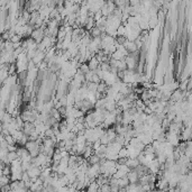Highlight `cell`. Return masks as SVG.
Wrapping results in <instances>:
<instances>
[{
  "instance_id": "6da1fadb",
  "label": "cell",
  "mask_w": 192,
  "mask_h": 192,
  "mask_svg": "<svg viewBox=\"0 0 192 192\" xmlns=\"http://www.w3.org/2000/svg\"><path fill=\"white\" fill-rule=\"evenodd\" d=\"M44 30L45 29H43V28L34 29L32 32V34H30V38H32L33 41H35L36 44H38L43 39V37H44Z\"/></svg>"
},
{
  "instance_id": "7a4b0ae2",
  "label": "cell",
  "mask_w": 192,
  "mask_h": 192,
  "mask_svg": "<svg viewBox=\"0 0 192 192\" xmlns=\"http://www.w3.org/2000/svg\"><path fill=\"white\" fill-rule=\"evenodd\" d=\"M41 172H42V169L41 167H37V166H34L32 164V166L27 171V174H28L29 179L30 180H35V179H38L39 175H41Z\"/></svg>"
},
{
  "instance_id": "3957f363",
  "label": "cell",
  "mask_w": 192,
  "mask_h": 192,
  "mask_svg": "<svg viewBox=\"0 0 192 192\" xmlns=\"http://www.w3.org/2000/svg\"><path fill=\"white\" fill-rule=\"evenodd\" d=\"M122 46L126 48V51L128 52V54H133V53H136V52H138L137 46H136V44H135L134 42L126 41V42L124 43V45H122Z\"/></svg>"
},
{
  "instance_id": "277c9868",
  "label": "cell",
  "mask_w": 192,
  "mask_h": 192,
  "mask_svg": "<svg viewBox=\"0 0 192 192\" xmlns=\"http://www.w3.org/2000/svg\"><path fill=\"white\" fill-rule=\"evenodd\" d=\"M129 184H133V183H138V179H139V175L137 174V172L135 170H130L128 172V174L126 175Z\"/></svg>"
},
{
  "instance_id": "5b68a950",
  "label": "cell",
  "mask_w": 192,
  "mask_h": 192,
  "mask_svg": "<svg viewBox=\"0 0 192 192\" xmlns=\"http://www.w3.org/2000/svg\"><path fill=\"white\" fill-rule=\"evenodd\" d=\"M44 58H45V52H42V51H36V54L35 56L33 58L32 61L34 62V64H35L36 66L37 65H39V64L42 63V62H44Z\"/></svg>"
},
{
  "instance_id": "8992f818",
  "label": "cell",
  "mask_w": 192,
  "mask_h": 192,
  "mask_svg": "<svg viewBox=\"0 0 192 192\" xmlns=\"http://www.w3.org/2000/svg\"><path fill=\"white\" fill-rule=\"evenodd\" d=\"M181 142H186L191 139V129L190 127H184L181 131V136H180Z\"/></svg>"
},
{
  "instance_id": "52a82bcc",
  "label": "cell",
  "mask_w": 192,
  "mask_h": 192,
  "mask_svg": "<svg viewBox=\"0 0 192 192\" xmlns=\"http://www.w3.org/2000/svg\"><path fill=\"white\" fill-rule=\"evenodd\" d=\"M86 65H88L90 71H96L99 67V62L97 61V58L93 56L92 58H90L89 61L86 62Z\"/></svg>"
},
{
  "instance_id": "ba28073f",
  "label": "cell",
  "mask_w": 192,
  "mask_h": 192,
  "mask_svg": "<svg viewBox=\"0 0 192 192\" xmlns=\"http://www.w3.org/2000/svg\"><path fill=\"white\" fill-rule=\"evenodd\" d=\"M116 184H117L118 188H127L129 186V182H128L127 178H122V179L116 180Z\"/></svg>"
},
{
  "instance_id": "9c48e42d",
  "label": "cell",
  "mask_w": 192,
  "mask_h": 192,
  "mask_svg": "<svg viewBox=\"0 0 192 192\" xmlns=\"http://www.w3.org/2000/svg\"><path fill=\"white\" fill-rule=\"evenodd\" d=\"M86 192H98L99 191V186L96 183V181H93L89 184V186H86Z\"/></svg>"
},
{
  "instance_id": "30bf717a",
  "label": "cell",
  "mask_w": 192,
  "mask_h": 192,
  "mask_svg": "<svg viewBox=\"0 0 192 192\" xmlns=\"http://www.w3.org/2000/svg\"><path fill=\"white\" fill-rule=\"evenodd\" d=\"M10 178L6 175H0V188H3L6 186H9Z\"/></svg>"
},
{
  "instance_id": "8fae6325",
  "label": "cell",
  "mask_w": 192,
  "mask_h": 192,
  "mask_svg": "<svg viewBox=\"0 0 192 192\" xmlns=\"http://www.w3.org/2000/svg\"><path fill=\"white\" fill-rule=\"evenodd\" d=\"M107 88H108V86H106V84L103 83L102 81H101V82H100L99 84H98V88H97V92L98 93H100V94H105V92H106V90H107Z\"/></svg>"
},
{
  "instance_id": "7c38bea8",
  "label": "cell",
  "mask_w": 192,
  "mask_h": 192,
  "mask_svg": "<svg viewBox=\"0 0 192 192\" xmlns=\"http://www.w3.org/2000/svg\"><path fill=\"white\" fill-rule=\"evenodd\" d=\"M158 24V19H157V17H150V20H148V28H155L156 25Z\"/></svg>"
},
{
  "instance_id": "4fadbf2b",
  "label": "cell",
  "mask_w": 192,
  "mask_h": 192,
  "mask_svg": "<svg viewBox=\"0 0 192 192\" xmlns=\"http://www.w3.org/2000/svg\"><path fill=\"white\" fill-rule=\"evenodd\" d=\"M118 158H128L127 150H126V147H122V150L118 152Z\"/></svg>"
},
{
  "instance_id": "5bb4252c",
  "label": "cell",
  "mask_w": 192,
  "mask_h": 192,
  "mask_svg": "<svg viewBox=\"0 0 192 192\" xmlns=\"http://www.w3.org/2000/svg\"><path fill=\"white\" fill-rule=\"evenodd\" d=\"M125 35V26L120 25L117 28V36H124Z\"/></svg>"
},
{
  "instance_id": "9a60e30c",
  "label": "cell",
  "mask_w": 192,
  "mask_h": 192,
  "mask_svg": "<svg viewBox=\"0 0 192 192\" xmlns=\"http://www.w3.org/2000/svg\"><path fill=\"white\" fill-rule=\"evenodd\" d=\"M78 192H86V190L83 189V190H80V191H78Z\"/></svg>"
},
{
  "instance_id": "2e32d148",
  "label": "cell",
  "mask_w": 192,
  "mask_h": 192,
  "mask_svg": "<svg viewBox=\"0 0 192 192\" xmlns=\"http://www.w3.org/2000/svg\"><path fill=\"white\" fill-rule=\"evenodd\" d=\"M36 192H42V191H36Z\"/></svg>"
}]
</instances>
